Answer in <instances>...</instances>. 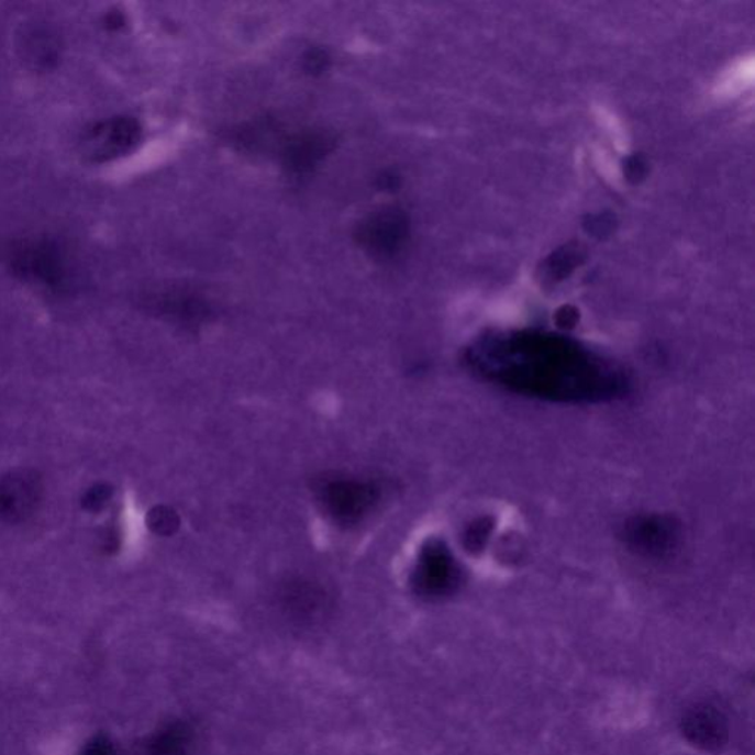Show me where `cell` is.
<instances>
[{
    "label": "cell",
    "instance_id": "cell-1",
    "mask_svg": "<svg viewBox=\"0 0 755 755\" xmlns=\"http://www.w3.org/2000/svg\"><path fill=\"white\" fill-rule=\"evenodd\" d=\"M465 362L482 381L551 403H606L630 388L621 366L558 335L490 336L474 344Z\"/></svg>",
    "mask_w": 755,
    "mask_h": 755
},
{
    "label": "cell",
    "instance_id": "cell-2",
    "mask_svg": "<svg viewBox=\"0 0 755 755\" xmlns=\"http://www.w3.org/2000/svg\"><path fill=\"white\" fill-rule=\"evenodd\" d=\"M0 262L19 278L63 291L71 278L62 245L49 238L10 240L0 243Z\"/></svg>",
    "mask_w": 755,
    "mask_h": 755
},
{
    "label": "cell",
    "instance_id": "cell-3",
    "mask_svg": "<svg viewBox=\"0 0 755 755\" xmlns=\"http://www.w3.org/2000/svg\"><path fill=\"white\" fill-rule=\"evenodd\" d=\"M625 545L634 554L649 559H664L679 547L680 529L670 517L639 515L625 522Z\"/></svg>",
    "mask_w": 755,
    "mask_h": 755
},
{
    "label": "cell",
    "instance_id": "cell-4",
    "mask_svg": "<svg viewBox=\"0 0 755 755\" xmlns=\"http://www.w3.org/2000/svg\"><path fill=\"white\" fill-rule=\"evenodd\" d=\"M142 129L132 118H112L93 124L84 137L86 157L108 163L131 153L141 141Z\"/></svg>",
    "mask_w": 755,
    "mask_h": 755
},
{
    "label": "cell",
    "instance_id": "cell-5",
    "mask_svg": "<svg viewBox=\"0 0 755 755\" xmlns=\"http://www.w3.org/2000/svg\"><path fill=\"white\" fill-rule=\"evenodd\" d=\"M408 238V219L403 211L382 209L362 220L356 231V240L370 256L390 258L395 256Z\"/></svg>",
    "mask_w": 755,
    "mask_h": 755
},
{
    "label": "cell",
    "instance_id": "cell-6",
    "mask_svg": "<svg viewBox=\"0 0 755 755\" xmlns=\"http://www.w3.org/2000/svg\"><path fill=\"white\" fill-rule=\"evenodd\" d=\"M460 568L455 556L442 542H430L421 552L417 568V585L422 592L443 597L460 584Z\"/></svg>",
    "mask_w": 755,
    "mask_h": 755
},
{
    "label": "cell",
    "instance_id": "cell-7",
    "mask_svg": "<svg viewBox=\"0 0 755 755\" xmlns=\"http://www.w3.org/2000/svg\"><path fill=\"white\" fill-rule=\"evenodd\" d=\"M681 732H684L686 740L698 748L720 750L728 742V719L718 707L710 704L693 706L681 718Z\"/></svg>",
    "mask_w": 755,
    "mask_h": 755
},
{
    "label": "cell",
    "instance_id": "cell-8",
    "mask_svg": "<svg viewBox=\"0 0 755 755\" xmlns=\"http://www.w3.org/2000/svg\"><path fill=\"white\" fill-rule=\"evenodd\" d=\"M335 137L327 132H308L295 137L284 153L285 166L297 175L313 170L334 149Z\"/></svg>",
    "mask_w": 755,
    "mask_h": 755
},
{
    "label": "cell",
    "instance_id": "cell-9",
    "mask_svg": "<svg viewBox=\"0 0 755 755\" xmlns=\"http://www.w3.org/2000/svg\"><path fill=\"white\" fill-rule=\"evenodd\" d=\"M374 502V490L357 482H335L326 491V503L335 515L353 520Z\"/></svg>",
    "mask_w": 755,
    "mask_h": 755
},
{
    "label": "cell",
    "instance_id": "cell-10",
    "mask_svg": "<svg viewBox=\"0 0 755 755\" xmlns=\"http://www.w3.org/2000/svg\"><path fill=\"white\" fill-rule=\"evenodd\" d=\"M24 55L33 67L49 70L59 59L58 37L49 29H33L24 38Z\"/></svg>",
    "mask_w": 755,
    "mask_h": 755
},
{
    "label": "cell",
    "instance_id": "cell-11",
    "mask_svg": "<svg viewBox=\"0 0 755 755\" xmlns=\"http://www.w3.org/2000/svg\"><path fill=\"white\" fill-rule=\"evenodd\" d=\"M303 66L309 75H322V73L327 70V66H330V56L322 49L309 51L308 54L304 55Z\"/></svg>",
    "mask_w": 755,
    "mask_h": 755
},
{
    "label": "cell",
    "instance_id": "cell-12",
    "mask_svg": "<svg viewBox=\"0 0 755 755\" xmlns=\"http://www.w3.org/2000/svg\"><path fill=\"white\" fill-rule=\"evenodd\" d=\"M487 529H489V525H486L485 522H480V524L473 525L471 530H469V533L467 534V539L469 542H471L473 547H477L478 545H481V543H485V539L487 537Z\"/></svg>",
    "mask_w": 755,
    "mask_h": 755
},
{
    "label": "cell",
    "instance_id": "cell-13",
    "mask_svg": "<svg viewBox=\"0 0 755 755\" xmlns=\"http://www.w3.org/2000/svg\"><path fill=\"white\" fill-rule=\"evenodd\" d=\"M378 187L381 191L391 192L399 188V178L396 173L386 171L378 178Z\"/></svg>",
    "mask_w": 755,
    "mask_h": 755
},
{
    "label": "cell",
    "instance_id": "cell-14",
    "mask_svg": "<svg viewBox=\"0 0 755 755\" xmlns=\"http://www.w3.org/2000/svg\"><path fill=\"white\" fill-rule=\"evenodd\" d=\"M106 24L108 29L120 30L124 27L126 21H124V16L120 12H111V14L107 15Z\"/></svg>",
    "mask_w": 755,
    "mask_h": 755
}]
</instances>
